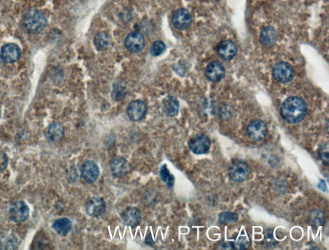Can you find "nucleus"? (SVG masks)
I'll return each instance as SVG.
<instances>
[{
    "mask_svg": "<svg viewBox=\"0 0 329 250\" xmlns=\"http://www.w3.org/2000/svg\"><path fill=\"white\" fill-rule=\"evenodd\" d=\"M308 113L306 102L299 97H288L280 107V115L288 123L296 125L303 121Z\"/></svg>",
    "mask_w": 329,
    "mask_h": 250,
    "instance_id": "obj_1",
    "label": "nucleus"
},
{
    "mask_svg": "<svg viewBox=\"0 0 329 250\" xmlns=\"http://www.w3.org/2000/svg\"><path fill=\"white\" fill-rule=\"evenodd\" d=\"M273 76L280 83L289 82L293 78L294 71L292 66L286 62H280L275 65L273 69Z\"/></svg>",
    "mask_w": 329,
    "mask_h": 250,
    "instance_id": "obj_7",
    "label": "nucleus"
},
{
    "mask_svg": "<svg viewBox=\"0 0 329 250\" xmlns=\"http://www.w3.org/2000/svg\"><path fill=\"white\" fill-rule=\"evenodd\" d=\"M231 245L233 250L247 249L250 245V239L245 231H243L239 237H235V241L231 242Z\"/></svg>",
    "mask_w": 329,
    "mask_h": 250,
    "instance_id": "obj_23",
    "label": "nucleus"
},
{
    "mask_svg": "<svg viewBox=\"0 0 329 250\" xmlns=\"http://www.w3.org/2000/svg\"><path fill=\"white\" fill-rule=\"evenodd\" d=\"M172 24L178 30H184L189 28L192 22V16L189 11L180 9L174 12L172 18Z\"/></svg>",
    "mask_w": 329,
    "mask_h": 250,
    "instance_id": "obj_11",
    "label": "nucleus"
},
{
    "mask_svg": "<svg viewBox=\"0 0 329 250\" xmlns=\"http://www.w3.org/2000/svg\"><path fill=\"white\" fill-rule=\"evenodd\" d=\"M9 160L4 152H0V171H3L7 168Z\"/></svg>",
    "mask_w": 329,
    "mask_h": 250,
    "instance_id": "obj_30",
    "label": "nucleus"
},
{
    "mask_svg": "<svg viewBox=\"0 0 329 250\" xmlns=\"http://www.w3.org/2000/svg\"><path fill=\"white\" fill-rule=\"evenodd\" d=\"M111 39L110 36L105 32H101L95 36L94 43L95 47L99 51L107 50L110 46Z\"/></svg>",
    "mask_w": 329,
    "mask_h": 250,
    "instance_id": "obj_21",
    "label": "nucleus"
},
{
    "mask_svg": "<svg viewBox=\"0 0 329 250\" xmlns=\"http://www.w3.org/2000/svg\"><path fill=\"white\" fill-rule=\"evenodd\" d=\"M165 50L166 45L164 42L162 41H157L152 44L150 52L152 56L157 57L163 54Z\"/></svg>",
    "mask_w": 329,
    "mask_h": 250,
    "instance_id": "obj_27",
    "label": "nucleus"
},
{
    "mask_svg": "<svg viewBox=\"0 0 329 250\" xmlns=\"http://www.w3.org/2000/svg\"><path fill=\"white\" fill-rule=\"evenodd\" d=\"M47 20L43 14L38 10L32 9L26 12L23 19V25L28 32L38 33L44 29Z\"/></svg>",
    "mask_w": 329,
    "mask_h": 250,
    "instance_id": "obj_2",
    "label": "nucleus"
},
{
    "mask_svg": "<svg viewBox=\"0 0 329 250\" xmlns=\"http://www.w3.org/2000/svg\"><path fill=\"white\" fill-rule=\"evenodd\" d=\"M162 108L166 116L174 117L177 115L180 109V104L178 99L173 96L165 97L162 102Z\"/></svg>",
    "mask_w": 329,
    "mask_h": 250,
    "instance_id": "obj_19",
    "label": "nucleus"
},
{
    "mask_svg": "<svg viewBox=\"0 0 329 250\" xmlns=\"http://www.w3.org/2000/svg\"><path fill=\"white\" fill-rule=\"evenodd\" d=\"M210 138L203 134L194 136L188 142L189 149L193 153L196 154L206 153L210 149Z\"/></svg>",
    "mask_w": 329,
    "mask_h": 250,
    "instance_id": "obj_6",
    "label": "nucleus"
},
{
    "mask_svg": "<svg viewBox=\"0 0 329 250\" xmlns=\"http://www.w3.org/2000/svg\"><path fill=\"white\" fill-rule=\"evenodd\" d=\"M85 208L89 216L99 217L105 212L106 205L101 197L95 196L88 199L85 205Z\"/></svg>",
    "mask_w": 329,
    "mask_h": 250,
    "instance_id": "obj_5",
    "label": "nucleus"
},
{
    "mask_svg": "<svg viewBox=\"0 0 329 250\" xmlns=\"http://www.w3.org/2000/svg\"><path fill=\"white\" fill-rule=\"evenodd\" d=\"M29 214L30 209L23 201L14 203L9 209L10 218L15 223L24 222L28 218Z\"/></svg>",
    "mask_w": 329,
    "mask_h": 250,
    "instance_id": "obj_8",
    "label": "nucleus"
},
{
    "mask_svg": "<svg viewBox=\"0 0 329 250\" xmlns=\"http://www.w3.org/2000/svg\"><path fill=\"white\" fill-rule=\"evenodd\" d=\"M125 46L130 52L137 54L141 52L145 46V38L139 32H132L125 40Z\"/></svg>",
    "mask_w": 329,
    "mask_h": 250,
    "instance_id": "obj_13",
    "label": "nucleus"
},
{
    "mask_svg": "<svg viewBox=\"0 0 329 250\" xmlns=\"http://www.w3.org/2000/svg\"><path fill=\"white\" fill-rule=\"evenodd\" d=\"M52 229L62 237H65L72 230V223L70 219L60 218L54 221Z\"/></svg>",
    "mask_w": 329,
    "mask_h": 250,
    "instance_id": "obj_20",
    "label": "nucleus"
},
{
    "mask_svg": "<svg viewBox=\"0 0 329 250\" xmlns=\"http://www.w3.org/2000/svg\"><path fill=\"white\" fill-rule=\"evenodd\" d=\"M319 156H320V159L324 164L326 166L329 165V146L328 144H325L323 146L322 148L320 149L319 152Z\"/></svg>",
    "mask_w": 329,
    "mask_h": 250,
    "instance_id": "obj_28",
    "label": "nucleus"
},
{
    "mask_svg": "<svg viewBox=\"0 0 329 250\" xmlns=\"http://www.w3.org/2000/svg\"><path fill=\"white\" fill-rule=\"evenodd\" d=\"M81 175L85 182L89 184H93L100 175L98 165L92 160L84 162L81 167Z\"/></svg>",
    "mask_w": 329,
    "mask_h": 250,
    "instance_id": "obj_10",
    "label": "nucleus"
},
{
    "mask_svg": "<svg viewBox=\"0 0 329 250\" xmlns=\"http://www.w3.org/2000/svg\"><path fill=\"white\" fill-rule=\"evenodd\" d=\"M260 40H261L262 44H265V45H271L275 43L277 40L275 30L270 26L264 28L260 36Z\"/></svg>",
    "mask_w": 329,
    "mask_h": 250,
    "instance_id": "obj_22",
    "label": "nucleus"
},
{
    "mask_svg": "<svg viewBox=\"0 0 329 250\" xmlns=\"http://www.w3.org/2000/svg\"><path fill=\"white\" fill-rule=\"evenodd\" d=\"M205 74L209 80L213 82H219L225 76V67L220 62H210L206 67Z\"/></svg>",
    "mask_w": 329,
    "mask_h": 250,
    "instance_id": "obj_16",
    "label": "nucleus"
},
{
    "mask_svg": "<svg viewBox=\"0 0 329 250\" xmlns=\"http://www.w3.org/2000/svg\"><path fill=\"white\" fill-rule=\"evenodd\" d=\"M147 105L145 102L137 100L131 102L127 106V115L132 121H141L147 113Z\"/></svg>",
    "mask_w": 329,
    "mask_h": 250,
    "instance_id": "obj_9",
    "label": "nucleus"
},
{
    "mask_svg": "<svg viewBox=\"0 0 329 250\" xmlns=\"http://www.w3.org/2000/svg\"><path fill=\"white\" fill-rule=\"evenodd\" d=\"M46 138L51 142H60L64 135L63 125L60 123L52 124L46 131Z\"/></svg>",
    "mask_w": 329,
    "mask_h": 250,
    "instance_id": "obj_18",
    "label": "nucleus"
},
{
    "mask_svg": "<svg viewBox=\"0 0 329 250\" xmlns=\"http://www.w3.org/2000/svg\"><path fill=\"white\" fill-rule=\"evenodd\" d=\"M160 178L164 182L166 183L170 178L171 174H170L169 170H168L167 166L166 164H164L163 166L161 167L160 171Z\"/></svg>",
    "mask_w": 329,
    "mask_h": 250,
    "instance_id": "obj_29",
    "label": "nucleus"
},
{
    "mask_svg": "<svg viewBox=\"0 0 329 250\" xmlns=\"http://www.w3.org/2000/svg\"><path fill=\"white\" fill-rule=\"evenodd\" d=\"M121 217L125 225L133 229L142 222V213L137 207H129L122 213Z\"/></svg>",
    "mask_w": 329,
    "mask_h": 250,
    "instance_id": "obj_15",
    "label": "nucleus"
},
{
    "mask_svg": "<svg viewBox=\"0 0 329 250\" xmlns=\"http://www.w3.org/2000/svg\"><path fill=\"white\" fill-rule=\"evenodd\" d=\"M326 220L324 213L321 210H314L309 216L310 224L313 227L318 228L324 225Z\"/></svg>",
    "mask_w": 329,
    "mask_h": 250,
    "instance_id": "obj_24",
    "label": "nucleus"
},
{
    "mask_svg": "<svg viewBox=\"0 0 329 250\" xmlns=\"http://www.w3.org/2000/svg\"><path fill=\"white\" fill-rule=\"evenodd\" d=\"M0 118H1V108H0Z\"/></svg>",
    "mask_w": 329,
    "mask_h": 250,
    "instance_id": "obj_33",
    "label": "nucleus"
},
{
    "mask_svg": "<svg viewBox=\"0 0 329 250\" xmlns=\"http://www.w3.org/2000/svg\"><path fill=\"white\" fill-rule=\"evenodd\" d=\"M237 48L234 42L229 40L221 42L217 47L219 56L225 60H230L237 54Z\"/></svg>",
    "mask_w": 329,
    "mask_h": 250,
    "instance_id": "obj_17",
    "label": "nucleus"
},
{
    "mask_svg": "<svg viewBox=\"0 0 329 250\" xmlns=\"http://www.w3.org/2000/svg\"><path fill=\"white\" fill-rule=\"evenodd\" d=\"M21 50L19 46L14 43H7L2 46L0 51V58L7 63H13L20 60Z\"/></svg>",
    "mask_w": 329,
    "mask_h": 250,
    "instance_id": "obj_12",
    "label": "nucleus"
},
{
    "mask_svg": "<svg viewBox=\"0 0 329 250\" xmlns=\"http://www.w3.org/2000/svg\"><path fill=\"white\" fill-rule=\"evenodd\" d=\"M174 180H175V179H174V176L171 174V176H170V178L168 179L167 182L166 183L168 188H172V187H173Z\"/></svg>",
    "mask_w": 329,
    "mask_h": 250,
    "instance_id": "obj_31",
    "label": "nucleus"
},
{
    "mask_svg": "<svg viewBox=\"0 0 329 250\" xmlns=\"http://www.w3.org/2000/svg\"><path fill=\"white\" fill-rule=\"evenodd\" d=\"M229 178L235 182H245L249 174V167L247 163L241 159H234L229 166Z\"/></svg>",
    "mask_w": 329,
    "mask_h": 250,
    "instance_id": "obj_3",
    "label": "nucleus"
},
{
    "mask_svg": "<svg viewBox=\"0 0 329 250\" xmlns=\"http://www.w3.org/2000/svg\"><path fill=\"white\" fill-rule=\"evenodd\" d=\"M247 133L249 137L253 141H263L267 136V126L261 120H253L247 125Z\"/></svg>",
    "mask_w": 329,
    "mask_h": 250,
    "instance_id": "obj_4",
    "label": "nucleus"
},
{
    "mask_svg": "<svg viewBox=\"0 0 329 250\" xmlns=\"http://www.w3.org/2000/svg\"><path fill=\"white\" fill-rule=\"evenodd\" d=\"M318 188L321 189L322 191H324H324L327 190L326 184L324 180H320V184L318 185Z\"/></svg>",
    "mask_w": 329,
    "mask_h": 250,
    "instance_id": "obj_32",
    "label": "nucleus"
},
{
    "mask_svg": "<svg viewBox=\"0 0 329 250\" xmlns=\"http://www.w3.org/2000/svg\"><path fill=\"white\" fill-rule=\"evenodd\" d=\"M238 220V215L234 212H225L219 215V222L221 225H226L235 223Z\"/></svg>",
    "mask_w": 329,
    "mask_h": 250,
    "instance_id": "obj_25",
    "label": "nucleus"
},
{
    "mask_svg": "<svg viewBox=\"0 0 329 250\" xmlns=\"http://www.w3.org/2000/svg\"><path fill=\"white\" fill-rule=\"evenodd\" d=\"M1 243L3 249H16L18 245L17 238L13 234L3 237Z\"/></svg>",
    "mask_w": 329,
    "mask_h": 250,
    "instance_id": "obj_26",
    "label": "nucleus"
},
{
    "mask_svg": "<svg viewBox=\"0 0 329 250\" xmlns=\"http://www.w3.org/2000/svg\"><path fill=\"white\" fill-rule=\"evenodd\" d=\"M110 167L111 173L117 178H123L129 173L131 169L129 162L121 156H118L111 161Z\"/></svg>",
    "mask_w": 329,
    "mask_h": 250,
    "instance_id": "obj_14",
    "label": "nucleus"
}]
</instances>
